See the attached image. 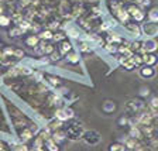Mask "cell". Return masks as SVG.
I'll list each match as a JSON object with an SVG mask.
<instances>
[{
  "label": "cell",
  "mask_w": 158,
  "mask_h": 151,
  "mask_svg": "<svg viewBox=\"0 0 158 151\" xmlns=\"http://www.w3.org/2000/svg\"><path fill=\"white\" fill-rule=\"evenodd\" d=\"M143 31H144L145 36L148 37H152V36H157L158 34V24L157 23H145L143 26Z\"/></svg>",
  "instance_id": "cell-1"
},
{
  "label": "cell",
  "mask_w": 158,
  "mask_h": 151,
  "mask_svg": "<svg viewBox=\"0 0 158 151\" xmlns=\"http://www.w3.org/2000/svg\"><path fill=\"white\" fill-rule=\"evenodd\" d=\"M83 140H85V143H88V144L95 145L100 141V136L95 132H88V133L83 134Z\"/></svg>",
  "instance_id": "cell-2"
},
{
  "label": "cell",
  "mask_w": 158,
  "mask_h": 151,
  "mask_svg": "<svg viewBox=\"0 0 158 151\" xmlns=\"http://www.w3.org/2000/svg\"><path fill=\"white\" fill-rule=\"evenodd\" d=\"M157 48H158L157 41H155V40H152V38H147L144 41V45L141 47V51H143V52H154Z\"/></svg>",
  "instance_id": "cell-3"
},
{
  "label": "cell",
  "mask_w": 158,
  "mask_h": 151,
  "mask_svg": "<svg viewBox=\"0 0 158 151\" xmlns=\"http://www.w3.org/2000/svg\"><path fill=\"white\" fill-rule=\"evenodd\" d=\"M120 64H122L123 66H124L126 69H133L135 66V64H134V59H133V55H124V57H122L120 58Z\"/></svg>",
  "instance_id": "cell-4"
},
{
  "label": "cell",
  "mask_w": 158,
  "mask_h": 151,
  "mask_svg": "<svg viewBox=\"0 0 158 151\" xmlns=\"http://www.w3.org/2000/svg\"><path fill=\"white\" fill-rule=\"evenodd\" d=\"M140 75H141L143 78H145V79L152 78V76L155 75V69L152 68V66L147 65L145 68H141V69H140Z\"/></svg>",
  "instance_id": "cell-5"
},
{
  "label": "cell",
  "mask_w": 158,
  "mask_h": 151,
  "mask_svg": "<svg viewBox=\"0 0 158 151\" xmlns=\"http://www.w3.org/2000/svg\"><path fill=\"white\" fill-rule=\"evenodd\" d=\"M128 13L131 14L133 17L135 19V21H141L143 19H144V13H143L140 9H135V7H130V9L127 10Z\"/></svg>",
  "instance_id": "cell-6"
},
{
  "label": "cell",
  "mask_w": 158,
  "mask_h": 151,
  "mask_svg": "<svg viewBox=\"0 0 158 151\" xmlns=\"http://www.w3.org/2000/svg\"><path fill=\"white\" fill-rule=\"evenodd\" d=\"M143 62H145L147 65L152 66L155 62H157V57L152 55V54H144V55H143Z\"/></svg>",
  "instance_id": "cell-7"
},
{
  "label": "cell",
  "mask_w": 158,
  "mask_h": 151,
  "mask_svg": "<svg viewBox=\"0 0 158 151\" xmlns=\"http://www.w3.org/2000/svg\"><path fill=\"white\" fill-rule=\"evenodd\" d=\"M116 16H117V19L122 21V23H127V20H128V16H130V13H128L127 10H124V9H120L116 13Z\"/></svg>",
  "instance_id": "cell-8"
},
{
  "label": "cell",
  "mask_w": 158,
  "mask_h": 151,
  "mask_svg": "<svg viewBox=\"0 0 158 151\" xmlns=\"http://www.w3.org/2000/svg\"><path fill=\"white\" fill-rule=\"evenodd\" d=\"M127 30L130 31V33L133 34V36H135V37H138L140 34H141V28L137 26L135 23H131V24H127Z\"/></svg>",
  "instance_id": "cell-9"
},
{
  "label": "cell",
  "mask_w": 158,
  "mask_h": 151,
  "mask_svg": "<svg viewBox=\"0 0 158 151\" xmlns=\"http://www.w3.org/2000/svg\"><path fill=\"white\" fill-rule=\"evenodd\" d=\"M148 20L151 23H158V7H154L148 11Z\"/></svg>",
  "instance_id": "cell-10"
},
{
  "label": "cell",
  "mask_w": 158,
  "mask_h": 151,
  "mask_svg": "<svg viewBox=\"0 0 158 151\" xmlns=\"http://www.w3.org/2000/svg\"><path fill=\"white\" fill-rule=\"evenodd\" d=\"M71 48H72L71 43H68V41H64V43L61 44V48H59V51H61V54H62V55H66V54L71 51Z\"/></svg>",
  "instance_id": "cell-11"
},
{
  "label": "cell",
  "mask_w": 158,
  "mask_h": 151,
  "mask_svg": "<svg viewBox=\"0 0 158 151\" xmlns=\"http://www.w3.org/2000/svg\"><path fill=\"white\" fill-rule=\"evenodd\" d=\"M38 41H40V37H35V36H30L26 40L27 45H30V47H37L38 45Z\"/></svg>",
  "instance_id": "cell-12"
},
{
  "label": "cell",
  "mask_w": 158,
  "mask_h": 151,
  "mask_svg": "<svg viewBox=\"0 0 158 151\" xmlns=\"http://www.w3.org/2000/svg\"><path fill=\"white\" fill-rule=\"evenodd\" d=\"M47 147H48L49 151H58V144L54 138H48L47 140Z\"/></svg>",
  "instance_id": "cell-13"
},
{
  "label": "cell",
  "mask_w": 158,
  "mask_h": 151,
  "mask_svg": "<svg viewBox=\"0 0 158 151\" xmlns=\"http://www.w3.org/2000/svg\"><path fill=\"white\" fill-rule=\"evenodd\" d=\"M66 61H69V62H72V64H78L79 62V57L76 52H69L66 54Z\"/></svg>",
  "instance_id": "cell-14"
},
{
  "label": "cell",
  "mask_w": 158,
  "mask_h": 151,
  "mask_svg": "<svg viewBox=\"0 0 158 151\" xmlns=\"http://www.w3.org/2000/svg\"><path fill=\"white\" fill-rule=\"evenodd\" d=\"M92 48H93V47L90 45L89 43H86V41H82V43H81V45H79V49H81V51H83V52H89V51H92Z\"/></svg>",
  "instance_id": "cell-15"
},
{
  "label": "cell",
  "mask_w": 158,
  "mask_h": 151,
  "mask_svg": "<svg viewBox=\"0 0 158 151\" xmlns=\"http://www.w3.org/2000/svg\"><path fill=\"white\" fill-rule=\"evenodd\" d=\"M116 45H117L116 43H109V44H106V49H107V52H110V54L117 52L118 48H117Z\"/></svg>",
  "instance_id": "cell-16"
},
{
  "label": "cell",
  "mask_w": 158,
  "mask_h": 151,
  "mask_svg": "<svg viewBox=\"0 0 158 151\" xmlns=\"http://www.w3.org/2000/svg\"><path fill=\"white\" fill-rule=\"evenodd\" d=\"M40 38L41 40H51L54 37V34H52V31H49V30H47V31H43V33L40 34Z\"/></svg>",
  "instance_id": "cell-17"
},
{
  "label": "cell",
  "mask_w": 158,
  "mask_h": 151,
  "mask_svg": "<svg viewBox=\"0 0 158 151\" xmlns=\"http://www.w3.org/2000/svg\"><path fill=\"white\" fill-rule=\"evenodd\" d=\"M10 24V17L4 16V14H0V26L2 27H7Z\"/></svg>",
  "instance_id": "cell-18"
},
{
  "label": "cell",
  "mask_w": 158,
  "mask_h": 151,
  "mask_svg": "<svg viewBox=\"0 0 158 151\" xmlns=\"http://www.w3.org/2000/svg\"><path fill=\"white\" fill-rule=\"evenodd\" d=\"M20 137H21V140H23V141H27V140H30V138L33 137V133H31V130H24V132L21 133V136H20Z\"/></svg>",
  "instance_id": "cell-19"
},
{
  "label": "cell",
  "mask_w": 158,
  "mask_h": 151,
  "mask_svg": "<svg viewBox=\"0 0 158 151\" xmlns=\"http://www.w3.org/2000/svg\"><path fill=\"white\" fill-rule=\"evenodd\" d=\"M23 33H24V31L20 28V27H14L13 30H10V36H11V37H19V36H21Z\"/></svg>",
  "instance_id": "cell-20"
},
{
  "label": "cell",
  "mask_w": 158,
  "mask_h": 151,
  "mask_svg": "<svg viewBox=\"0 0 158 151\" xmlns=\"http://www.w3.org/2000/svg\"><path fill=\"white\" fill-rule=\"evenodd\" d=\"M19 27L23 31H27L28 28H31V24H30V21H27V20H21V23L19 24Z\"/></svg>",
  "instance_id": "cell-21"
},
{
  "label": "cell",
  "mask_w": 158,
  "mask_h": 151,
  "mask_svg": "<svg viewBox=\"0 0 158 151\" xmlns=\"http://www.w3.org/2000/svg\"><path fill=\"white\" fill-rule=\"evenodd\" d=\"M130 136H131L133 138H140V137H141V132H140V130H138L137 127H131Z\"/></svg>",
  "instance_id": "cell-22"
},
{
  "label": "cell",
  "mask_w": 158,
  "mask_h": 151,
  "mask_svg": "<svg viewBox=\"0 0 158 151\" xmlns=\"http://www.w3.org/2000/svg\"><path fill=\"white\" fill-rule=\"evenodd\" d=\"M52 138L55 140V141H61V140L65 138V136H64V133H61V132H55L52 134Z\"/></svg>",
  "instance_id": "cell-23"
},
{
  "label": "cell",
  "mask_w": 158,
  "mask_h": 151,
  "mask_svg": "<svg viewBox=\"0 0 158 151\" xmlns=\"http://www.w3.org/2000/svg\"><path fill=\"white\" fill-rule=\"evenodd\" d=\"M109 150L110 151H124V147H123L122 144H112Z\"/></svg>",
  "instance_id": "cell-24"
},
{
  "label": "cell",
  "mask_w": 158,
  "mask_h": 151,
  "mask_svg": "<svg viewBox=\"0 0 158 151\" xmlns=\"http://www.w3.org/2000/svg\"><path fill=\"white\" fill-rule=\"evenodd\" d=\"M68 34L71 37H73V38H78V37H79V31L76 28H69L68 30Z\"/></svg>",
  "instance_id": "cell-25"
},
{
  "label": "cell",
  "mask_w": 158,
  "mask_h": 151,
  "mask_svg": "<svg viewBox=\"0 0 158 151\" xmlns=\"http://www.w3.org/2000/svg\"><path fill=\"white\" fill-rule=\"evenodd\" d=\"M34 144H35V150H38V148H41L43 147V144H44V138H41V137H38L35 140V143H34Z\"/></svg>",
  "instance_id": "cell-26"
},
{
  "label": "cell",
  "mask_w": 158,
  "mask_h": 151,
  "mask_svg": "<svg viewBox=\"0 0 158 151\" xmlns=\"http://www.w3.org/2000/svg\"><path fill=\"white\" fill-rule=\"evenodd\" d=\"M133 59H134V64H135V65H140V64L143 62V58L140 55H134V57H133Z\"/></svg>",
  "instance_id": "cell-27"
},
{
  "label": "cell",
  "mask_w": 158,
  "mask_h": 151,
  "mask_svg": "<svg viewBox=\"0 0 158 151\" xmlns=\"http://www.w3.org/2000/svg\"><path fill=\"white\" fill-rule=\"evenodd\" d=\"M23 55H24V52L21 49H16L14 51V57H17V58H23Z\"/></svg>",
  "instance_id": "cell-28"
},
{
  "label": "cell",
  "mask_w": 158,
  "mask_h": 151,
  "mask_svg": "<svg viewBox=\"0 0 158 151\" xmlns=\"http://www.w3.org/2000/svg\"><path fill=\"white\" fill-rule=\"evenodd\" d=\"M151 107H152V109H157V107H158V98H152V100H151Z\"/></svg>",
  "instance_id": "cell-29"
},
{
  "label": "cell",
  "mask_w": 158,
  "mask_h": 151,
  "mask_svg": "<svg viewBox=\"0 0 158 151\" xmlns=\"http://www.w3.org/2000/svg\"><path fill=\"white\" fill-rule=\"evenodd\" d=\"M113 109H114V105H110V102H107V103H106V105H105V110H106V112H110V110H113Z\"/></svg>",
  "instance_id": "cell-30"
},
{
  "label": "cell",
  "mask_w": 158,
  "mask_h": 151,
  "mask_svg": "<svg viewBox=\"0 0 158 151\" xmlns=\"http://www.w3.org/2000/svg\"><path fill=\"white\" fill-rule=\"evenodd\" d=\"M14 151H28V150H27V147L23 144V145H17V147L14 148Z\"/></svg>",
  "instance_id": "cell-31"
},
{
  "label": "cell",
  "mask_w": 158,
  "mask_h": 151,
  "mask_svg": "<svg viewBox=\"0 0 158 151\" xmlns=\"http://www.w3.org/2000/svg\"><path fill=\"white\" fill-rule=\"evenodd\" d=\"M148 93H150V90H148V89H145V88H143L141 92H140V95H141V96H145V95H148Z\"/></svg>",
  "instance_id": "cell-32"
},
{
  "label": "cell",
  "mask_w": 158,
  "mask_h": 151,
  "mask_svg": "<svg viewBox=\"0 0 158 151\" xmlns=\"http://www.w3.org/2000/svg\"><path fill=\"white\" fill-rule=\"evenodd\" d=\"M28 3H30V0H21V2H20V6L24 7V6H27Z\"/></svg>",
  "instance_id": "cell-33"
},
{
  "label": "cell",
  "mask_w": 158,
  "mask_h": 151,
  "mask_svg": "<svg viewBox=\"0 0 158 151\" xmlns=\"http://www.w3.org/2000/svg\"><path fill=\"white\" fill-rule=\"evenodd\" d=\"M150 3H151V0H143L141 6H150Z\"/></svg>",
  "instance_id": "cell-34"
},
{
  "label": "cell",
  "mask_w": 158,
  "mask_h": 151,
  "mask_svg": "<svg viewBox=\"0 0 158 151\" xmlns=\"http://www.w3.org/2000/svg\"><path fill=\"white\" fill-rule=\"evenodd\" d=\"M52 38H54V40H62V38H64V36H62V34H59V36H54Z\"/></svg>",
  "instance_id": "cell-35"
},
{
  "label": "cell",
  "mask_w": 158,
  "mask_h": 151,
  "mask_svg": "<svg viewBox=\"0 0 158 151\" xmlns=\"http://www.w3.org/2000/svg\"><path fill=\"white\" fill-rule=\"evenodd\" d=\"M127 123V119H120V126H124Z\"/></svg>",
  "instance_id": "cell-36"
},
{
  "label": "cell",
  "mask_w": 158,
  "mask_h": 151,
  "mask_svg": "<svg viewBox=\"0 0 158 151\" xmlns=\"http://www.w3.org/2000/svg\"><path fill=\"white\" fill-rule=\"evenodd\" d=\"M51 82H52L54 85H58V83H59V81H58V79H56V81H55V78H51Z\"/></svg>",
  "instance_id": "cell-37"
},
{
  "label": "cell",
  "mask_w": 158,
  "mask_h": 151,
  "mask_svg": "<svg viewBox=\"0 0 158 151\" xmlns=\"http://www.w3.org/2000/svg\"><path fill=\"white\" fill-rule=\"evenodd\" d=\"M0 14H3V7L0 6Z\"/></svg>",
  "instance_id": "cell-38"
},
{
  "label": "cell",
  "mask_w": 158,
  "mask_h": 151,
  "mask_svg": "<svg viewBox=\"0 0 158 151\" xmlns=\"http://www.w3.org/2000/svg\"><path fill=\"white\" fill-rule=\"evenodd\" d=\"M35 151H44V150H43V148H38V150H35Z\"/></svg>",
  "instance_id": "cell-39"
}]
</instances>
